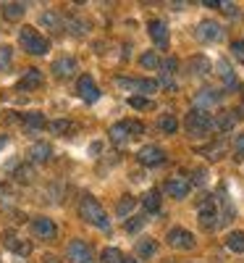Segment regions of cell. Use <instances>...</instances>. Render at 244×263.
<instances>
[{"label":"cell","instance_id":"1","mask_svg":"<svg viewBox=\"0 0 244 263\" xmlns=\"http://www.w3.org/2000/svg\"><path fill=\"white\" fill-rule=\"evenodd\" d=\"M79 216L84 218L87 224H92L95 229H100V232H108L110 229V218H108L105 208L95 200L92 195H84L82 200H79Z\"/></svg>","mask_w":244,"mask_h":263},{"label":"cell","instance_id":"2","mask_svg":"<svg viewBox=\"0 0 244 263\" xmlns=\"http://www.w3.org/2000/svg\"><path fill=\"white\" fill-rule=\"evenodd\" d=\"M184 126H187V132H189V137L202 140V137H208L210 132L215 129V119H213L208 111H199V108H192V111L187 114Z\"/></svg>","mask_w":244,"mask_h":263},{"label":"cell","instance_id":"3","mask_svg":"<svg viewBox=\"0 0 244 263\" xmlns=\"http://www.w3.org/2000/svg\"><path fill=\"white\" fill-rule=\"evenodd\" d=\"M18 45L24 48V53H29V55H45L50 50L48 37H42L34 27H21L18 29Z\"/></svg>","mask_w":244,"mask_h":263},{"label":"cell","instance_id":"4","mask_svg":"<svg viewBox=\"0 0 244 263\" xmlns=\"http://www.w3.org/2000/svg\"><path fill=\"white\" fill-rule=\"evenodd\" d=\"M116 84L121 87V90L142 95V98H150L155 90H158V82H152V79H137V77H116Z\"/></svg>","mask_w":244,"mask_h":263},{"label":"cell","instance_id":"5","mask_svg":"<svg viewBox=\"0 0 244 263\" xmlns=\"http://www.w3.org/2000/svg\"><path fill=\"white\" fill-rule=\"evenodd\" d=\"M197 216H199V224L205 229H215L218 224V200L213 195H202L197 200Z\"/></svg>","mask_w":244,"mask_h":263},{"label":"cell","instance_id":"6","mask_svg":"<svg viewBox=\"0 0 244 263\" xmlns=\"http://www.w3.org/2000/svg\"><path fill=\"white\" fill-rule=\"evenodd\" d=\"M166 242H168L171 248H176V250H194L197 239H194V234H192L189 229L173 227V229H168V234H166Z\"/></svg>","mask_w":244,"mask_h":263},{"label":"cell","instance_id":"7","mask_svg":"<svg viewBox=\"0 0 244 263\" xmlns=\"http://www.w3.org/2000/svg\"><path fill=\"white\" fill-rule=\"evenodd\" d=\"M66 258H69V263H95V253L84 239H71L66 248Z\"/></svg>","mask_w":244,"mask_h":263},{"label":"cell","instance_id":"8","mask_svg":"<svg viewBox=\"0 0 244 263\" xmlns=\"http://www.w3.org/2000/svg\"><path fill=\"white\" fill-rule=\"evenodd\" d=\"M194 34H197L199 42H218L220 37H223V27H220L218 21H213V18H205V21L197 24Z\"/></svg>","mask_w":244,"mask_h":263},{"label":"cell","instance_id":"9","mask_svg":"<svg viewBox=\"0 0 244 263\" xmlns=\"http://www.w3.org/2000/svg\"><path fill=\"white\" fill-rule=\"evenodd\" d=\"M29 227H32V234H34V237H39V239H55V237H58V227L53 224V218L34 216Z\"/></svg>","mask_w":244,"mask_h":263},{"label":"cell","instance_id":"10","mask_svg":"<svg viewBox=\"0 0 244 263\" xmlns=\"http://www.w3.org/2000/svg\"><path fill=\"white\" fill-rule=\"evenodd\" d=\"M137 161L142 163V166H160L163 161H166V150L163 147H158V145H145L139 153H137Z\"/></svg>","mask_w":244,"mask_h":263},{"label":"cell","instance_id":"11","mask_svg":"<svg viewBox=\"0 0 244 263\" xmlns=\"http://www.w3.org/2000/svg\"><path fill=\"white\" fill-rule=\"evenodd\" d=\"M76 92H79V98H82V100H87V103L100 100V87L95 84V79H92L90 74L79 77V82H76Z\"/></svg>","mask_w":244,"mask_h":263},{"label":"cell","instance_id":"12","mask_svg":"<svg viewBox=\"0 0 244 263\" xmlns=\"http://www.w3.org/2000/svg\"><path fill=\"white\" fill-rule=\"evenodd\" d=\"M76 69H79V63H76L74 55H60V58L53 61V71H55L58 79H69V77H74Z\"/></svg>","mask_w":244,"mask_h":263},{"label":"cell","instance_id":"13","mask_svg":"<svg viewBox=\"0 0 244 263\" xmlns=\"http://www.w3.org/2000/svg\"><path fill=\"white\" fill-rule=\"evenodd\" d=\"M45 84V74H42V69H27L24 77L18 79V90H37V87Z\"/></svg>","mask_w":244,"mask_h":263},{"label":"cell","instance_id":"14","mask_svg":"<svg viewBox=\"0 0 244 263\" xmlns=\"http://www.w3.org/2000/svg\"><path fill=\"white\" fill-rule=\"evenodd\" d=\"M147 34L152 37V42H155L158 48H166V45H168V27L163 24L160 18H152V21H150V24H147Z\"/></svg>","mask_w":244,"mask_h":263},{"label":"cell","instance_id":"15","mask_svg":"<svg viewBox=\"0 0 244 263\" xmlns=\"http://www.w3.org/2000/svg\"><path fill=\"white\" fill-rule=\"evenodd\" d=\"M220 95L218 90H213V87H205V90H199L197 95H194V103H197V108L199 111H205V108H213V105H218L220 103Z\"/></svg>","mask_w":244,"mask_h":263},{"label":"cell","instance_id":"16","mask_svg":"<svg viewBox=\"0 0 244 263\" xmlns=\"http://www.w3.org/2000/svg\"><path fill=\"white\" fill-rule=\"evenodd\" d=\"M189 190H192V184H189L187 179H181V177H171V179L166 182V192H168L171 197H176V200H184V197L189 195Z\"/></svg>","mask_w":244,"mask_h":263},{"label":"cell","instance_id":"17","mask_svg":"<svg viewBox=\"0 0 244 263\" xmlns=\"http://www.w3.org/2000/svg\"><path fill=\"white\" fill-rule=\"evenodd\" d=\"M239 119H241L239 111H220V114L215 116V129H218V132H231V129L239 124Z\"/></svg>","mask_w":244,"mask_h":263},{"label":"cell","instance_id":"18","mask_svg":"<svg viewBox=\"0 0 244 263\" xmlns=\"http://www.w3.org/2000/svg\"><path fill=\"white\" fill-rule=\"evenodd\" d=\"M29 158H32L34 163H48V161L53 158V147H50L48 142H34V145L29 147Z\"/></svg>","mask_w":244,"mask_h":263},{"label":"cell","instance_id":"19","mask_svg":"<svg viewBox=\"0 0 244 263\" xmlns=\"http://www.w3.org/2000/svg\"><path fill=\"white\" fill-rule=\"evenodd\" d=\"M3 242H6V248L13 250L16 255H29V253H32V245L27 242V239L16 237V234H6V237H3Z\"/></svg>","mask_w":244,"mask_h":263},{"label":"cell","instance_id":"20","mask_svg":"<svg viewBox=\"0 0 244 263\" xmlns=\"http://www.w3.org/2000/svg\"><path fill=\"white\" fill-rule=\"evenodd\" d=\"M39 24H45L48 29H53V32H63V27H66V18L60 16V13H55V11H45L39 16Z\"/></svg>","mask_w":244,"mask_h":263},{"label":"cell","instance_id":"21","mask_svg":"<svg viewBox=\"0 0 244 263\" xmlns=\"http://www.w3.org/2000/svg\"><path fill=\"white\" fill-rule=\"evenodd\" d=\"M108 137H110V142H116V145H124V142H129V137H131V132H129L126 121H118V124H113V126H110V132H108Z\"/></svg>","mask_w":244,"mask_h":263},{"label":"cell","instance_id":"22","mask_svg":"<svg viewBox=\"0 0 244 263\" xmlns=\"http://www.w3.org/2000/svg\"><path fill=\"white\" fill-rule=\"evenodd\" d=\"M218 74H220V79L226 82V87H229V90H234V87H239V79H236V74L231 71L229 61H223V58L218 61Z\"/></svg>","mask_w":244,"mask_h":263},{"label":"cell","instance_id":"23","mask_svg":"<svg viewBox=\"0 0 244 263\" xmlns=\"http://www.w3.org/2000/svg\"><path fill=\"white\" fill-rule=\"evenodd\" d=\"M21 121H24V126H27V129L37 132V129L45 126V114H39V111H29V114L21 116Z\"/></svg>","mask_w":244,"mask_h":263},{"label":"cell","instance_id":"24","mask_svg":"<svg viewBox=\"0 0 244 263\" xmlns=\"http://www.w3.org/2000/svg\"><path fill=\"white\" fill-rule=\"evenodd\" d=\"M24 13H27V6L24 3H3V16L8 21H18Z\"/></svg>","mask_w":244,"mask_h":263},{"label":"cell","instance_id":"25","mask_svg":"<svg viewBox=\"0 0 244 263\" xmlns=\"http://www.w3.org/2000/svg\"><path fill=\"white\" fill-rule=\"evenodd\" d=\"M142 205H145V211H150V213L160 211V192H158V190H150V192L142 197Z\"/></svg>","mask_w":244,"mask_h":263},{"label":"cell","instance_id":"26","mask_svg":"<svg viewBox=\"0 0 244 263\" xmlns=\"http://www.w3.org/2000/svg\"><path fill=\"white\" fill-rule=\"evenodd\" d=\"M155 253H158V242H155V239H139L137 242V255L139 258H152Z\"/></svg>","mask_w":244,"mask_h":263},{"label":"cell","instance_id":"27","mask_svg":"<svg viewBox=\"0 0 244 263\" xmlns=\"http://www.w3.org/2000/svg\"><path fill=\"white\" fill-rule=\"evenodd\" d=\"M226 248L231 253H244V232H231L226 237Z\"/></svg>","mask_w":244,"mask_h":263},{"label":"cell","instance_id":"28","mask_svg":"<svg viewBox=\"0 0 244 263\" xmlns=\"http://www.w3.org/2000/svg\"><path fill=\"white\" fill-rule=\"evenodd\" d=\"M134 205H137V200H134V197H131V195H124L121 200H118V205H116V213H118L121 218H126L131 211H134Z\"/></svg>","mask_w":244,"mask_h":263},{"label":"cell","instance_id":"29","mask_svg":"<svg viewBox=\"0 0 244 263\" xmlns=\"http://www.w3.org/2000/svg\"><path fill=\"white\" fill-rule=\"evenodd\" d=\"M160 58H158V53H155V50H147L142 58H139V66H142V69H160Z\"/></svg>","mask_w":244,"mask_h":263},{"label":"cell","instance_id":"30","mask_svg":"<svg viewBox=\"0 0 244 263\" xmlns=\"http://www.w3.org/2000/svg\"><path fill=\"white\" fill-rule=\"evenodd\" d=\"M158 126H160V132H166V135H176V129H179V121H176V116H160L158 119Z\"/></svg>","mask_w":244,"mask_h":263},{"label":"cell","instance_id":"31","mask_svg":"<svg viewBox=\"0 0 244 263\" xmlns=\"http://www.w3.org/2000/svg\"><path fill=\"white\" fill-rule=\"evenodd\" d=\"M13 63V48L11 45H0V71H8Z\"/></svg>","mask_w":244,"mask_h":263},{"label":"cell","instance_id":"32","mask_svg":"<svg viewBox=\"0 0 244 263\" xmlns=\"http://www.w3.org/2000/svg\"><path fill=\"white\" fill-rule=\"evenodd\" d=\"M189 69H192V74H199V77H202V74H208V71H210V61H208V58H202V55H199V58H192Z\"/></svg>","mask_w":244,"mask_h":263},{"label":"cell","instance_id":"33","mask_svg":"<svg viewBox=\"0 0 244 263\" xmlns=\"http://www.w3.org/2000/svg\"><path fill=\"white\" fill-rule=\"evenodd\" d=\"M100 263H124V255H121L118 248H108V250H103Z\"/></svg>","mask_w":244,"mask_h":263},{"label":"cell","instance_id":"34","mask_svg":"<svg viewBox=\"0 0 244 263\" xmlns=\"http://www.w3.org/2000/svg\"><path fill=\"white\" fill-rule=\"evenodd\" d=\"M66 29H69L71 34H84L87 32V24H84V21H79V18H74V16H66Z\"/></svg>","mask_w":244,"mask_h":263},{"label":"cell","instance_id":"35","mask_svg":"<svg viewBox=\"0 0 244 263\" xmlns=\"http://www.w3.org/2000/svg\"><path fill=\"white\" fill-rule=\"evenodd\" d=\"M223 150H226V145L223 142H215V145H208V147H202V153L210 158V161H218L220 156H223Z\"/></svg>","mask_w":244,"mask_h":263},{"label":"cell","instance_id":"36","mask_svg":"<svg viewBox=\"0 0 244 263\" xmlns=\"http://www.w3.org/2000/svg\"><path fill=\"white\" fill-rule=\"evenodd\" d=\"M50 129L55 132V135H63V137H66V135H69V132H74L76 126H74L71 121H63V119H58V121H53V124H50Z\"/></svg>","mask_w":244,"mask_h":263},{"label":"cell","instance_id":"37","mask_svg":"<svg viewBox=\"0 0 244 263\" xmlns=\"http://www.w3.org/2000/svg\"><path fill=\"white\" fill-rule=\"evenodd\" d=\"M129 105L137 108V111H145V108H152V100L150 98H142V95H131L129 98Z\"/></svg>","mask_w":244,"mask_h":263},{"label":"cell","instance_id":"38","mask_svg":"<svg viewBox=\"0 0 244 263\" xmlns=\"http://www.w3.org/2000/svg\"><path fill=\"white\" fill-rule=\"evenodd\" d=\"M142 227H145V218L142 216H131V218H126V224H124L126 232H139Z\"/></svg>","mask_w":244,"mask_h":263},{"label":"cell","instance_id":"39","mask_svg":"<svg viewBox=\"0 0 244 263\" xmlns=\"http://www.w3.org/2000/svg\"><path fill=\"white\" fill-rule=\"evenodd\" d=\"M13 177H16V182H32L34 174H32V168H29V166H18V168L13 171Z\"/></svg>","mask_w":244,"mask_h":263},{"label":"cell","instance_id":"40","mask_svg":"<svg viewBox=\"0 0 244 263\" xmlns=\"http://www.w3.org/2000/svg\"><path fill=\"white\" fill-rule=\"evenodd\" d=\"M126 126H129V132H131V137H139L142 132H145L142 121H134V119H129V121H126Z\"/></svg>","mask_w":244,"mask_h":263},{"label":"cell","instance_id":"41","mask_svg":"<svg viewBox=\"0 0 244 263\" xmlns=\"http://www.w3.org/2000/svg\"><path fill=\"white\" fill-rule=\"evenodd\" d=\"M231 50H234V58H239L244 63V40H236L234 45H231Z\"/></svg>","mask_w":244,"mask_h":263},{"label":"cell","instance_id":"42","mask_svg":"<svg viewBox=\"0 0 244 263\" xmlns=\"http://www.w3.org/2000/svg\"><path fill=\"white\" fill-rule=\"evenodd\" d=\"M234 150H236V158H239V161H244V135H239V137H236Z\"/></svg>","mask_w":244,"mask_h":263},{"label":"cell","instance_id":"43","mask_svg":"<svg viewBox=\"0 0 244 263\" xmlns=\"http://www.w3.org/2000/svg\"><path fill=\"white\" fill-rule=\"evenodd\" d=\"M205 179H208V171H205V168H197L192 182H194V184H205Z\"/></svg>","mask_w":244,"mask_h":263},{"label":"cell","instance_id":"44","mask_svg":"<svg viewBox=\"0 0 244 263\" xmlns=\"http://www.w3.org/2000/svg\"><path fill=\"white\" fill-rule=\"evenodd\" d=\"M220 11L229 13V16H236V6L234 3H220Z\"/></svg>","mask_w":244,"mask_h":263},{"label":"cell","instance_id":"45","mask_svg":"<svg viewBox=\"0 0 244 263\" xmlns=\"http://www.w3.org/2000/svg\"><path fill=\"white\" fill-rule=\"evenodd\" d=\"M42 263H60L55 255H48V258H42Z\"/></svg>","mask_w":244,"mask_h":263},{"label":"cell","instance_id":"46","mask_svg":"<svg viewBox=\"0 0 244 263\" xmlns=\"http://www.w3.org/2000/svg\"><path fill=\"white\" fill-rule=\"evenodd\" d=\"M100 147H103L100 142H92V145H90V153H100Z\"/></svg>","mask_w":244,"mask_h":263},{"label":"cell","instance_id":"47","mask_svg":"<svg viewBox=\"0 0 244 263\" xmlns=\"http://www.w3.org/2000/svg\"><path fill=\"white\" fill-rule=\"evenodd\" d=\"M6 145H8V137L3 135V137H0V153H3V147H6Z\"/></svg>","mask_w":244,"mask_h":263},{"label":"cell","instance_id":"48","mask_svg":"<svg viewBox=\"0 0 244 263\" xmlns=\"http://www.w3.org/2000/svg\"><path fill=\"white\" fill-rule=\"evenodd\" d=\"M124 263H137V260H129V258H124Z\"/></svg>","mask_w":244,"mask_h":263}]
</instances>
